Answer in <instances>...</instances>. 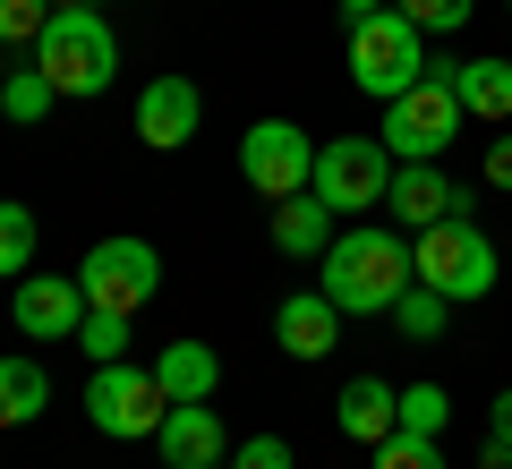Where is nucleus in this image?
I'll list each match as a JSON object with an SVG mask.
<instances>
[{"label":"nucleus","mask_w":512,"mask_h":469,"mask_svg":"<svg viewBox=\"0 0 512 469\" xmlns=\"http://www.w3.org/2000/svg\"><path fill=\"white\" fill-rule=\"evenodd\" d=\"M316 290H325L342 316H393V299H402L419 273H410V239L384 231V222H350V231H333V248L316 256Z\"/></svg>","instance_id":"nucleus-1"},{"label":"nucleus","mask_w":512,"mask_h":469,"mask_svg":"<svg viewBox=\"0 0 512 469\" xmlns=\"http://www.w3.org/2000/svg\"><path fill=\"white\" fill-rule=\"evenodd\" d=\"M26 60L60 86V103H94L120 77V35H111L103 9H52V26H43V43Z\"/></svg>","instance_id":"nucleus-2"},{"label":"nucleus","mask_w":512,"mask_h":469,"mask_svg":"<svg viewBox=\"0 0 512 469\" xmlns=\"http://www.w3.org/2000/svg\"><path fill=\"white\" fill-rule=\"evenodd\" d=\"M410 273H419L427 290H444L453 307H470V299H487L495 290V239L478 231L470 214H444V222H427V231H410Z\"/></svg>","instance_id":"nucleus-3"},{"label":"nucleus","mask_w":512,"mask_h":469,"mask_svg":"<svg viewBox=\"0 0 512 469\" xmlns=\"http://www.w3.org/2000/svg\"><path fill=\"white\" fill-rule=\"evenodd\" d=\"M427 69H436V60H427V35L402 18V9H376V18L350 26V86L359 94L393 103V94H410Z\"/></svg>","instance_id":"nucleus-4"},{"label":"nucleus","mask_w":512,"mask_h":469,"mask_svg":"<svg viewBox=\"0 0 512 469\" xmlns=\"http://www.w3.org/2000/svg\"><path fill=\"white\" fill-rule=\"evenodd\" d=\"M461 120H470V111H461V94L427 69L410 94H393V103H384V128H376V137H384V154H393V163H444V145L461 137Z\"/></svg>","instance_id":"nucleus-5"},{"label":"nucleus","mask_w":512,"mask_h":469,"mask_svg":"<svg viewBox=\"0 0 512 469\" xmlns=\"http://www.w3.org/2000/svg\"><path fill=\"white\" fill-rule=\"evenodd\" d=\"M393 171H402V163L384 154V137H325V145H316V180H308V188H316L342 222H359L367 205L393 197Z\"/></svg>","instance_id":"nucleus-6"},{"label":"nucleus","mask_w":512,"mask_h":469,"mask_svg":"<svg viewBox=\"0 0 512 469\" xmlns=\"http://www.w3.org/2000/svg\"><path fill=\"white\" fill-rule=\"evenodd\" d=\"M77 290H86V307H111V316H137V307L163 290V256H154V239H94L86 265H77Z\"/></svg>","instance_id":"nucleus-7"},{"label":"nucleus","mask_w":512,"mask_h":469,"mask_svg":"<svg viewBox=\"0 0 512 469\" xmlns=\"http://www.w3.org/2000/svg\"><path fill=\"white\" fill-rule=\"evenodd\" d=\"M163 384H154V367H128V359H111V367H94V384H86V418L111 435V444H137V435H154L163 427Z\"/></svg>","instance_id":"nucleus-8"},{"label":"nucleus","mask_w":512,"mask_h":469,"mask_svg":"<svg viewBox=\"0 0 512 469\" xmlns=\"http://www.w3.org/2000/svg\"><path fill=\"white\" fill-rule=\"evenodd\" d=\"M239 180L256 188V197H299V188L316 180V137L291 120H256L248 137H239Z\"/></svg>","instance_id":"nucleus-9"},{"label":"nucleus","mask_w":512,"mask_h":469,"mask_svg":"<svg viewBox=\"0 0 512 469\" xmlns=\"http://www.w3.org/2000/svg\"><path fill=\"white\" fill-rule=\"evenodd\" d=\"M9 316H18L26 342H77V325H86V290H77V273H18Z\"/></svg>","instance_id":"nucleus-10"},{"label":"nucleus","mask_w":512,"mask_h":469,"mask_svg":"<svg viewBox=\"0 0 512 469\" xmlns=\"http://www.w3.org/2000/svg\"><path fill=\"white\" fill-rule=\"evenodd\" d=\"M197 120H205L197 77H154V86L137 94V137H146L154 154H180V145L197 137Z\"/></svg>","instance_id":"nucleus-11"},{"label":"nucleus","mask_w":512,"mask_h":469,"mask_svg":"<svg viewBox=\"0 0 512 469\" xmlns=\"http://www.w3.org/2000/svg\"><path fill=\"white\" fill-rule=\"evenodd\" d=\"M342 325H350V316L325 299V290H291V299L274 307V342L291 350V359H325V350L342 342Z\"/></svg>","instance_id":"nucleus-12"},{"label":"nucleus","mask_w":512,"mask_h":469,"mask_svg":"<svg viewBox=\"0 0 512 469\" xmlns=\"http://www.w3.org/2000/svg\"><path fill=\"white\" fill-rule=\"evenodd\" d=\"M333 418H342V435H350V444H367V452H376L384 435L402 427V393H393L384 376H350V384H342V401H333Z\"/></svg>","instance_id":"nucleus-13"},{"label":"nucleus","mask_w":512,"mask_h":469,"mask_svg":"<svg viewBox=\"0 0 512 469\" xmlns=\"http://www.w3.org/2000/svg\"><path fill=\"white\" fill-rule=\"evenodd\" d=\"M436 77L461 94V111L470 120H512V60H436Z\"/></svg>","instance_id":"nucleus-14"},{"label":"nucleus","mask_w":512,"mask_h":469,"mask_svg":"<svg viewBox=\"0 0 512 469\" xmlns=\"http://www.w3.org/2000/svg\"><path fill=\"white\" fill-rule=\"evenodd\" d=\"M154 452H163L171 469H180V461H222V410H214V401H180V410H163Z\"/></svg>","instance_id":"nucleus-15"},{"label":"nucleus","mask_w":512,"mask_h":469,"mask_svg":"<svg viewBox=\"0 0 512 469\" xmlns=\"http://www.w3.org/2000/svg\"><path fill=\"white\" fill-rule=\"evenodd\" d=\"M393 214L410 222V231H427V222H444V214H461V188L444 180V163H402L393 171Z\"/></svg>","instance_id":"nucleus-16"},{"label":"nucleus","mask_w":512,"mask_h":469,"mask_svg":"<svg viewBox=\"0 0 512 469\" xmlns=\"http://www.w3.org/2000/svg\"><path fill=\"white\" fill-rule=\"evenodd\" d=\"M154 384H163L171 410H180V401H214L222 393V359L205 342H163L154 350Z\"/></svg>","instance_id":"nucleus-17"},{"label":"nucleus","mask_w":512,"mask_h":469,"mask_svg":"<svg viewBox=\"0 0 512 469\" xmlns=\"http://www.w3.org/2000/svg\"><path fill=\"white\" fill-rule=\"evenodd\" d=\"M333 231H342V214H333L316 188H299V197L274 205V248H282V256H325Z\"/></svg>","instance_id":"nucleus-18"},{"label":"nucleus","mask_w":512,"mask_h":469,"mask_svg":"<svg viewBox=\"0 0 512 469\" xmlns=\"http://www.w3.org/2000/svg\"><path fill=\"white\" fill-rule=\"evenodd\" d=\"M52 410V376L43 359H0V427H35Z\"/></svg>","instance_id":"nucleus-19"},{"label":"nucleus","mask_w":512,"mask_h":469,"mask_svg":"<svg viewBox=\"0 0 512 469\" xmlns=\"http://www.w3.org/2000/svg\"><path fill=\"white\" fill-rule=\"evenodd\" d=\"M52 103H60V86H52V77L35 69V60H26V69H9V77H0V120L35 128L43 111H52Z\"/></svg>","instance_id":"nucleus-20"},{"label":"nucleus","mask_w":512,"mask_h":469,"mask_svg":"<svg viewBox=\"0 0 512 469\" xmlns=\"http://www.w3.org/2000/svg\"><path fill=\"white\" fill-rule=\"evenodd\" d=\"M444 316H453V299H444V290H427V282H410L402 299H393V325H402L410 342H436Z\"/></svg>","instance_id":"nucleus-21"},{"label":"nucleus","mask_w":512,"mask_h":469,"mask_svg":"<svg viewBox=\"0 0 512 469\" xmlns=\"http://www.w3.org/2000/svg\"><path fill=\"white\" fill-rule=\"evenodd\" d=\"M35 239H43V231H35V214H26L18 197H0V273H9V282L35 265Z\"/></svg>","instance_id":"nucleus-22"},{"label":"nucleus","mask_w":512,"mask_h":469,"mask_svg":"<svg viewBox=\"0 0 512 469\" xmlns=\"http://www.w3.org/2000/svg\"><path fill=\"white\" fill-rule=\"evenodd\" d=\"M52 9L60 0H0V43H9V52H35L43 26H52Z\"/></svg>","instance_id":"nucleus-23"},{"label":"nucleus","mask_w":512,"mask_h":469,"mask_svg":"<svg viewBox=\"0 0 512 469\" xmlns=\"http://www.w3.org/2000/svg\"><path fill=\"white\" fill-rule=\"evenodd\" d=\"M77 342H86V359H94V367L128 359V316H111V307H86V325H77Z\"/></svg>","instance_id":"nucleus-24"},{"label":"nucleus","mask_w":512,"mask_h":469,"mask_svg":"<svg viewBox=\"0 0 512 469\" xmlns=\"http://www.w3.org/2000/svg\"><path fill=\"white\" fill-rule=\"evenodd\" d=\"M444 418H453V393L444 384H402V427L410 435H444Z\"/></svg>","instance_id":"nucleus-25"},{"label":"nucleus","mask_w":512,"mask_h":469,"mask_svg":"<svg viewBox=\"0 0 512 469\" xmlns=\"http://www.w3.org/2000/svg\"><path fill=\"white\" fill-rule=\"evenodd\" d=\"M376 469H444V452H436V435H410V427H393L376 444Z\"/></svg>","instance_id":"nucleus-26"},{"label":"nucleus","mask_w":512,"mask_h":469,"mask_svg":"<svg viewBox=\"0 0 512 469\" xmlns=\"http://www.w3.org/2000/svg\"><path fill=\"white\" fill-rule=\"evenodd\" d=\"M393 9H402V18L419 26V35H453V26H470V9H478V0H393Z\"/></svg>","instance_id":"nucleus-27"},{"label":"nucleus","mask_w":512,"mask_h":469,"mask_svg":"<svg viewBox=\"0 0 512 469\" xmlns=\"http://www.w3.org/2000/svg\"><path fill=\"white\" fill-rule=\"evenodd\" d=\"M231 469H291V444H282V435H248V444L231 452Z\"/></svg>","instance_id":"nucleus-28"},{"label":"nucleus","mask_w":512,"mask_h":469,"mask_svg":"<svg viewBox=\"0 0 512 469\" xmlns=\"http://www.w3.org/2000/svg\"><path fill=\"white\" fill-rule=\"evenodd\" d=\"M487 452H512V384L495 393V418H487Z\"/></svg>","instance_id":"nucleus-29"},{"label":"nucleus","mask_w":512,"mask_h":469,"mask_svg":"<svg viewBox=\"0 0 512 469\" xmlns=\"http://www.w3.org/2000/svg\"><path fill=\"white\" fill-rule=\"evenodd\" d=\"M487 188H512V137L487 145Z\"/></svg>","instance_id":"nucleus-30"},{"label":"nucleus","mask_w":512,"mask_h":469,"mask_svg":"<svg viewBox=\"0 0 512 469\" xmlns=\"http://www.w3.org/2000/svg\"><path fill=\"white\" fill-rule=\"evenodd\" d=\"M376 9H393V0H342V18L359 26V18H376Z\"/></svg>","instance_id":"nucleus-31"},{"label":"nucleus","mask_w":512,"mask_h":469,"mask_svg":"<svg viewBox=\"0 0 512 469\" xmlns=\"http://www.w3.org/2000/svg\"><path fill=\"white\" fill-rule=\"evenodd\" d=\"M60 9H103V0H60Z\"/></svg>","instance_id":"nucleus-32"},{"label":"nucleus","mask_w":512,"mask_h":469,"mask_svg":"<svg viewBox=\"0 0 512 469\" xmlns=\"http://www.w3.org/2000/svg\"><path fill=\"white\" fill-rule=\"evenodd\" d=\"M180 469H222V461H180Z\"/></svg>","instance_id":"nucleus-33"},{"label":"nucleus","mask_w":512,"mask_h":469,"mask_svg":"<svg viewBox=\"0 0 512 469\" xmlns=\"http://www.w3.org/2000/svg\"><path fill=\"white\" fill-rule=\"evenodd\" d=\"M504 9H512V0H504Z\"/></svg>","instance_id":"nucleus-34"}]
</instances>
